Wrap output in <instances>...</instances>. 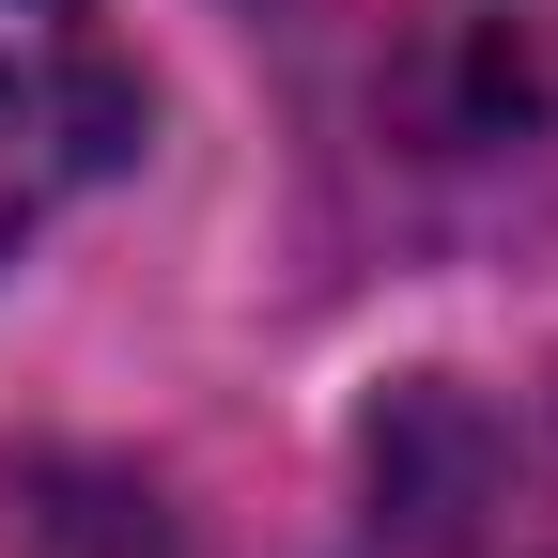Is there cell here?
<instances>
[{"mask_svg": "<svg viewBox=\"0 0 558 558\" xmlns=\"http://www.w3.org/2000/svg\"><path fill=\"white\" fill-rule=\"evenodd\" d=\"M140 156V78L94 0H0V264Z\"/></svg>", "mask_w": 558, "mask_h": 558, "instance_id": "obj_1", "label": "cell"}]
</instances>
